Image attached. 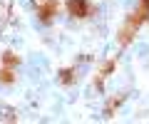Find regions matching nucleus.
Instances as JSON below:
<instances>
[{
	"instance_id": "20e7f679",
	"label": "nucleus",
	"mask_w": 149,
	"mask_h": 124,
	"mask_svg": "<svg viewBox=\"0 0 149 124\" xmlns=\"http://www.w3.org/2000/svg\"><path fill=\"white\" fill-rule=\"evenodd\" d=\"M13 80H15L13 70H10V67H3V70H0V82H5V85H10Z\"/></svg>"
},
{
	"instance_id": "f03ea898",
	"label": "nucleus",
	"mask_w": 149,
	"mask_h": 124,
	"mask_svg": "<svg viewBox=\"0 0 149 124\" xmlns=\"http://www.w3.org/2000/svg\"><path fill=\"white\" fill-rule=\"evenodd\" d=\"M67 10L72 17H87L92 12V5H90V0H70Z\"/></svg>"
},
{
	"instance_id": "7ed1b4c3",
	"label": "nucleus",
	"mask_w": 149,
	"mask_h": 124,
	"mask_svg": "<svg viewBox=\"0 0 149 124\" xmlns=\"http://www.w3.org/2000/svg\"><path fill=\"white\" fill-rule=\"evenodd\" d=\"M37 15H40L42 22H50L55 15H57V3H55V0H45L42 5L37 8Z\"/></svg>"
},
{
	"instance_id": "0eeeda50",
	"label": "nucleus",
	"mask_w": 149,
	"mask_h": 124,
	"mask_svg": "<svg viewBox=\"0 0 149 124\" xmlns=\"http://www.w3.org/2000/svg\"><path fill=\"white\" fill-rule=\"evenodd\" d=\"M139 3H142V5H147V8H149V0H139Z\"/></svg>"
},
{
	"instance_id": "423d86ee",
	"label": "nucleus",
	"mask_w": 149,
	"mask_h": 124,
	"mask_svg": "<svg viewBox=\"0 0 149 124\" xmlns=\"http://www.w3.org/2000/svg\"><path fill=\"white\" fill-rule=\"evenodd\" d=\"M60 80H62V82H72V70H65Z\"/></svg>"
},
{
	"instance_id": "39448f33",
	"label": "nucleus",
	"mask_w": 149,
	"mask_h": 124,
	"mask_svg": "<svg viewBox=\"0 0 149 124\" xmlns=\"http://www.w3.org/2000/svg\"><path fill=\"white\" fill-rule=\"evenodd\" d=\"M3 62H5V67H15L17 65V57L13 52H5V55H3Z\"/></svg>"
},
{
	"instance_id": "f257e3e1",
	"label": "nucleus",
	"mask_w": 149,
	"mask_h": 124,
	"mask_svg": "<svg viewBox=\"0 0 149 124\" xmlns=\"http://www.w3.org/2000/svg\"><path fill=\"white\" fill-rule=\"evenodd\" d=\"M149 17V8L142 5L139 3V8L132 12V15L127 17V22H124V27L119 30V45H129V40L134 37V33H137L139 27H142V22Z\"/></svg>"
}]
</instances>
